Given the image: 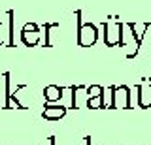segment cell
<instances>
[{
	"mask_svg": "<svg viewBox=\"0 0 151 145\" xmlns=\"http://www.w3.org/2000/svg\"><path fill=\"white\" fill-rule=\"evenodd\" d=\"M63 92H64V87L47 85L44 89V98H45V102H59L60 98H63Z\"/></svg>",
	"mask_w": 151,
	"mask_h": 145,
	"instance_id": "obj_7",
	"label": "cell"
},
{
	"mask_svg": "<svg viewBox=\"0 0 151 145\" xmlns=\"http://www.w3.org/2000/svg\"><path fill=\"white\" fill-rule=\"evenodd\" d=\"M132 92H130V87L127 85H115V92H113V109L117 107H123V109H130L132 107V100H130Z\"/></svg>",
	"mask_w": 151,
	"mask_h": 145,
	"instance_id": "obj_4",
	"label": "cell"
},
{
	"mask_svg": "<svg viewBox=\"0 0 151 145\" xmlns=\"http://www.w3.org/2000/svg\"><path fill=\"white\" fill-rule=\"evenodd\" d=\"M13 21H15V11H8V47H15V32H13Z\"/></svg>",
	"mask_w": 151,
	"mask_h": 145,
	"instance_id": "obj_8",
	"label": "cell"
},
{
	"mask_svg": "<svg viewBox=\"0 0 151 145\" xmlns=\"http://www.w3.org/2000/svg\"><path fill=\"white\" fill-rule=\"evenodd\" d=\"M66 115V107L64 106H45V109L42 111V117L45 121H59Z\"/></svg>",
	"mask_w": 151,
	"mask_h": 145,
	"instance_id": "obj_6",
	"label": "cell"
},
{
	"mask_svg": "<svg viewBox=\"0 0 151 145\" xmlns=\"http://www.w3.org/2000/svg\"><path fill=\"white\" fill-rule=\"evenodd\" d=\"M85 91H87V100H93V98H98L104 94V87H100V85H91Z\"/></svg>",
	"mask_w": 151,
	"mask_h": 145,
	"instance_id": "obj_11",
	"label": "cell"
},
{
	"mask_svg": "<svg viewBox=\"0 0 151 145\" xmlns=\"http://www.w3.org/2000/svg\"><path fill=\"white\" fill-rule=\"evenodd\" d=\"M42 38V26H38L36 23H25L21 29V41L27 47H36L40 44Z\"/></svg>",
	"mask_w": 151,
	"mask_h": 145,
	"instance_id": "obj_3",
	"label": "cell"
},
{
	"mask_svg": "<svg viewBox=\"0 0 151 145\" xmlns=\"http://www.w3.org/2000/svg\"><path fill=\"white\" fill-rule=\"evenodd\" d=\"M4 104L2 107L4 109H9L12 106V91H9V74H4Z\"/></svg>",
	"mask_w": 151,
	"mask_h": 145,
	"instance_id": "obj_9",
	"label": "cell"
},
{
	"mask_svg": "<svg viewBox=\"0 0 151 145\" xmlns=\"http://www.w3.org/2000/svg\"><path fill=\"white\" fill-rule=\"evenodd\" d=\"M55 26H59V23H45L44 26H42V30H45V41H44V47H51V41H49V34H51V29H55Z\"/></svg>",
	"mask_w": 151,
	"mask_h": 145,
	"instance_id": "obj_12",
	"label": "cell"
},
{
	"mask_svg": "<svg viewBox=\"0 0 151 145\" xmlns=\"http://www.w3.org/2000/svg\"><path fill=\"white\" fill-rule=\"evenodd\" d=\"M76 23H78V45L79 47H91L98 41V26L94 23H83L81 11H76Z\"/></svg>",
	"mask_w": 151,
	"mask_h": 145,
	"instance_id": "obj_1",
	"label": "cell"
},
{
	"mask_svg": "<svg viewBox=\"0 0 151 145\" xmlns=\"http://www.w3.org/2000/svg\"><path fill=\"white\" fill-rule=\"evenodd\" d=\"M138 92V106L140 107H151V83H140L136 85Z\"/></svg>",
	"mask_w": 151,
	"mask_h": 145,
	"instance_id": "obj_5",
	"label": "cell"
},
{
	"mask_svg": "<svg viewBox=\"0 0 151 145\" xmlns=\"http://www.w3.org/2000/svg\"><path fill=\"white\" fill-rule=\"evenodd\" d=\"M113 92H115V85H111V87H108V89H104V107H110V109H113Z\"/></svg>",
	"mask_w": 151,
	"mask_h": 145,
	"instance_id": "obj_10",
	"label": "cell"
},
{
	"mask_svg": "<svg viewBox=\"0 0 151 145\" xmlns=\"http://www.w3.org/2000/svg\"><path fill=\"white\" fill-rule=\"evenodd\" d=\"M102 29H104V45H106V47L125 45V38H123V29H125V25H123L115 15H111L108 23L104 21Z\"/></svg>",
	"mask_w": 151,
	"mask_h": 145,
	"instance_id": "obj_2",
	"label": "cell"
}]
</instances>
